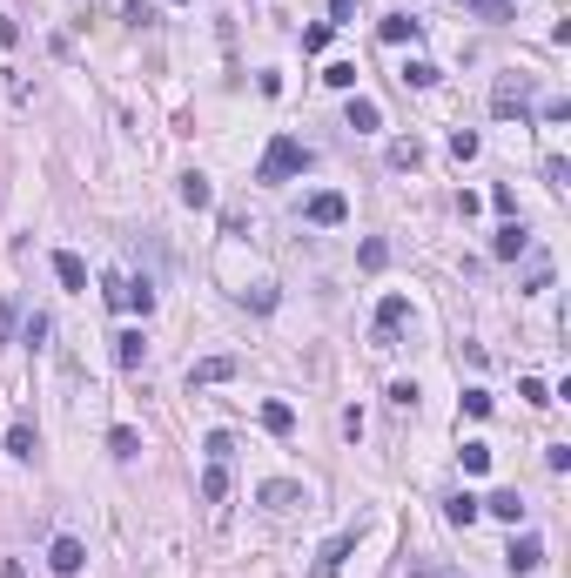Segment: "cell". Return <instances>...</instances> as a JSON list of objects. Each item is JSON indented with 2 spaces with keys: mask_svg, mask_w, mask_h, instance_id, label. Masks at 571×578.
<instances>
[{
  "mask_svg": "<svg viewBox=\"0 0 571 578\" xmlns=\"http://www.w3.org/2000/svg\"><path fill=\"white\" fill-rule=\"evenodd\" d=\"M309 168H316V155L303 142H289V135H275L263 148V162H255V182H289V175H309Z\"/></svg>",
  "mask_w": 571,
  "mask_h": 578,
  "instance_id": "obj_1",
  "label": "cell"
},
{
  "mask_svg": "<svg viewBox=\"0 0 571 578\" xmlns=\"http://www.w3.org/2000/svg\"><path fill=\"white\" fill-rule=\"evenodd\" d=\"M491 115H505V122H511V115H517V122H531V81L525 75H505L491 88Z\"/></svg>",
  "mask_w": 571,
  "mask_h": 578,
  "instance_id": "obj_2",
  "label": "cell"
},
{
  "mask_svg": "<svg viewBox=\"0 0 571 578\" xmlns=\"http://www.w3.org/2000/svg\"><path fill=\"white\" fill-rule=\"evenodd\" d=\"M303 215H309V223H316V229H336L343 215H350V202H343L336 189H316V195L303 202Z\"/></svg>",
  "mask_w": 571,
  "mask_h": 578,
  "instance_id": "obj_3",
  "label": "cell"
},
{
  "mask_svg": "<svg viewBox=\"0 0 571 578\" xmlns=\"http://www.w3.org/2000/svg\"><path fill=\"white\" fill-rule=\"evenodd\" d=\"M404 316H410V296H384V303H376V350H390V344H396Z\"/></svg>",
  "mask_w": 571,
  "mask_h": 578,
  "instance_id": "obj_4",
  "label": "cell"
},
{
  "mask_svg": "<svg viewBox=\"0 0 571 578\" xmlns=\"http://www.w3.org/2000/svg\"><path fill=\"white\" fill-rule=\"evenodd\" d=\"M47 565H55L61 578H81V565H88V545H81V538H55V545H47Z\"/></svg>",
  "mask_w": 571,
  "mask_h": 578,
  "instance_id": "obj_5",
  "label": "cell"
},
{
  "mask_svg": "<svg viewBox=\"0 0 571 578\" xmlns=\"http://www.w3.org/2000/svg\"><path fill=\"white\" fill-rule=\"evenodd\" d=\"M350 552H356V532H336L330 545L316 552V565H309V572H316V578H336V572H343V558H350Z\"/></svg>",
  "mask_w": 571,
  "mask_h": 578,
  "instance_id": "obj_6",
  "label": "cell"
},
{
  "mask_svg": "<svg viewBox=\"0 0 571 578\" xmlns=\"http://www.w3.org/2000/svg\"><path fill=\"white\" fill-rule=\"evenodd\" d=\"M505 565H511V572H538V565H545V538H538V532H525V538H511V552H505Z\"/></svg>",
  "mask_w": 571,
  "mask_h": 578,
  "instance_id": "obj_7",
  "label": "cell"
},
{
  "mask_svg": "<svg viewBox=\"0 0 571 578\" xmlns=\"http://www.w3.org/2000/svg\"><path fill=\"white\" fill-rule=\"evenodd\" d=\"M525 249H531V229H525V223H505V229L491 235V256H497V263H517Z\"/></svg>",
  "mask_w": 571,
  "mask_h": 578,
  "instance_id": "obj_8",
  "label": "cell"
},
{
  "mask_svg": "<svg viewBox=\"0 0 571 578\" xmlns=\"http://www.w3.org/2000/svg\"><path fill=\"white\" fill-rule=\"evenodd\" d=\"M229 377H235V356H202L188 370V390H209V384H229Z\"/></svg>",
  "mask_w": 571,
  "mask_h": 578,
  "instance_id": "obj_9",
  "label": "cell"
},
{
  "mask_svg": "<svg viewBox=\"0 0 571 578\" xmlns=\"http://www.w3.org/2000/svg\"><path fill=\"white\" fill-rule=\"evenodd\" d=\"M255 498H263L269 512H289V504H309V498H303V484H289V478H269L263 491H255Z\"/></svg>",
  "mask_w": 571,
  "mask_h": 578,
  "instance_id": "obj_10",
  "label": "cell"
},
{
  "mask_svg": "<svg viewBox=\"0 0 571 578\" xmlns=\"http://www.w3.org/2000/svg\"><path fill=\"white\" fill-rule=\"evenodd\" d=\"M115 364H121V370H142V364H148L142 330H121V336H115Z\"/></svg>",
  "mask_w": 571,
  "mask_h": 578,
  "instance_id": "obj_11",
  "label": "cell"
},
{
  "mask_svg": "<svg viewBox=\"0 0 571 578\" xmlns=\"http://www.w3.org/2000/svg\"><path fill=\"white\" fill-rule=\"evenodd\" d=\"M376 34H384L390 47H404V41H417V34H424V21H410V14H384V21H376Z\"/></svg>",
  "mask_w": 571,
  "mask_h": 578,
  "instance_id": "obj_12",
  "label": "cell"
},
{
  "mask_svg": "<svg viewBox=\"0 0 571 578\" xmlns=\"http://www.w3.org/2000/svg\"><path fill=\"white\" fill-rule=\"evenodd\" d=\"M55 276H61V289H88V263L75 249H55Z\"/></svg>",
  "mask_w": 571,
  "mask_h": 578,
  "instance_id": "obj_13",
  "label": "cell"
},
{
  "mask_svg": "<svg viewBox=\"0 0 571 578\" xmlns=\"http://www.w3.org/2000/svg\"><path fill=\"white\" fill-rule=\"evenodd\" d=\"M477 504H484L491 518H505V524H517V518H525V498H517V491H491V498H477Z\"/></svg>",
  "mask_w": 571,
  "mask_h": 578,
  "instance_id": "obj_14",
  "label": "cell"
},
{
  "mask_svg": "<svg viewBox=\"0 0 571 578\" xmlns=\"http://www.w3.org/2000/svg\"><path fill=\"white\" fill-rule=\"evenodd\" d=\"M350 128L356 135H370V128H384V108H376L370 95H350Z\"/></svg>",
  "mask_w": 571,
  "mask_h": 578,
  "instance_id": "obj_15",
  "label": "cell"
},
{
  "mask_svg": "<svg viewBox=\"0 0 571 578\" xmlns=\"http://www.w3.org/2000/svg\"><path fill=\"white\" fill-rule=\"evenodd\" d=\"M182 202H188V209H209V202H215V189H209L202 168H188V175H182Z\"/></svg>",
  "mask_w": 571,
  "mask_h": 578,
  "instance_id": "obj_16",
  "label": "cell"
},
{
  "mask_svg": "<svg viewBox=\"0 0 571 578\" xmlns=\"http://www.w3.org/2000/svg\"><path fill=\"white\" fill-rule=\"evenodd\" d=\"M108 451L121 457V464H128V457H142V431H135V424H115V431H108Z\"/></svg>",
  "mask_w": 571,
  "mask_h": 578,
  "instance_id": "obj_17",
  "label": "cell"
},
{
  "mask_svg": "<svg viewBox=\"0 0 571 578\" xmlns=\"http://www.w3.org/2000/svg\"><path fill=\"white\" fill-rule=\"evenodd\" d=\"M437 81H444L437 61H404V88H437Z\"/></svg>",
  "mask_w": 571,
  "mask_h": 578,
  "instance_id": "obj_18",
  "label": "cell"
},
{
  "mask_svg": "<svg viewBox=\"0 0 571 578\" xmlns=\"http://www.w3.org/2000/svg\"><path fill=\"white\" fill-rule=\"evenodd\" d=\"M229 498V464H209L202 471V504H222Z\"/></svg>",
  "mask_w": 571,
  "mask_h": 578,
  "instance_id": "obj_19",
  "label": "cell"
},
{
  "mask_svg": "<svg viewBox=\"0 0 571 578\" xmlns=\"http://www.w3.org/2000/svg\"><path fill=\"white\" fill-rule=\"evenodd\" d=\"M34 451H41V437H34V424H14V431H7V457H21V464H27Z\"/></svg>",
  "mask_w": 571,
  "mask_h": 578,
  "instance_id": "obj_20",
  "label": "cell"
},
{
  "mask_svg": "<svg viewBox=\"0 0 571 578\" xmlns=\"http://www.w3.org/2000/svg\"><path fill=\"white\" fill-rule=\"evenodd\" d=\"M477 512H484V504L471 498V491H457V498H444V518H451V524H477Z\"/></svg>",
  "mask_w": 571,
  "mask_h": 578,
  "instance_id": "obj_21",
  "label": "cell"
},
{
  "mask_svg": "<svg viewBox=\"0 0 571 578\" xmlns=\"http://www.w3.org/2000/svg\"><path fill=\"white\" fill-rule=\"evenodd\" d=\"M263 431H275V437L296 431V411H289V404H263Z\"/></svg>",
  "mask_w": 571,
  "mask_h": 578,
  "instance_id": "obj_22",
  "label": "cell"
},
{
  "mask_svg": "<svg viewBox=\"0 0 571 578\" xmlns=\"http://www.w3.org/2000/svg\"><path fill=\"white\" fill-rule=\"evenodd\" d=\"M424 162V142L410 135V142H390V168H417Z\"/></svg>",
  "mask_w": 571,
  "mask_h": 578,
  "instance_id": "obj_23",
  "label": "cell"
},
{
  "mask_svg": "<svg viewBox=\"0 0 571 578\" xmlns=\"http://www.w3.org/2000/svg\"><path fill=\"white\" fill-rule=\"evenodd\" d=\"M128 289H135V276H101V296H108V310H128Z\"/></svg>",
  "mask_w": 571,
  "mask_h": 578,
  "instance_id": "obj_24",
  "label": "cell"
},
{
  "mask_svg": "<svg viewBox=\"0 0 571 578\" xmlns=\"http://www.w3.org/2000/svg\"><path fill=\"white\" fill-rule=\"evenodd\" d=\"M356 263H363V269H384V263H390V243H384V235H370V243L356 249Z\"/></svg>",
  "mask_w": 571,
  "mask_h": 578,
  "instance_id": "obj_25",
  "label": "cell"
},
{
  "mask_svg": "<svg viewBox=\"0 0 571 578\" xmlns=\"http://www.w3.org/2000/svg\"><path fill=\"white\" fill-rule=\"evenodd\" d=\"M457 457H464V471H471V478H477V471H491V444H477V437H471Z\"/></svg>",
  "mask_w": 571,
  "mask_h": 578,
  "instance_id": "obj_26",
  "label": "cell"
},
{
  "mask_svg": "<svg viewBox=\"0 0 571 578\" xmlns=\"http://www.w3.org/2000/svg\"><path fill=\"white\" fill-rule=\"evenodd\" d=\"M202 451H209V464H229V457H235V437L229 431H209V444H202Z\"/></svg>",
  "mask_w": 571,
  "mask_h": 578,
  "instance_id": "obj_27",
  "label": "cell"
},
{
  "mask_svg": "<svg viewBox=\"0 0 571 578\" xmlns=\"http://www.w3.org/2000/svg\"><path fill=\"white\" fill-rule=\"evenodd\" d=\"M323 81H330V88H356V61H330V67H323Z\"/></svg>",
  "mask_w": 571,
  "mask_h": 578,
  "instance_id": "obj_28",
  "label": "cell"
},
{
  "mask_svg": "<svg viewBox=\"0 0 571 578\" xmlns=\"http://www.w3.org/2000/svg\"><path fill=\"white\" fill-rule=\"evenodd\" d=\"M356 14H363V0H330V27H356Z\"/></svg>",
  "mask_w": 571,
  "mask_h": 578,
  "instance_id": "obj_29",
  "label": "cell"
},
{
  "mask_svg": "<svg viewBox=\"0 0 571 578\" xmlns=\"http://www.w3.org/2000/svg\"><path fill=\"white\" fill-rule=\"evenodd\" d=\"M464 7H471L477 21H511V7H505V0H464Z\"/></svg>",
  "mask_w": 571,
  "mask_h": 578,
  "instance_id": "obj_30",
  "label": "cell"
},
{
  "mask_svg": "<svg viewBox=\"0 0 571 578\" xmlns=\"http://www.w3.org/2000/svg\"><path fill=\"white\" fill-rule=\"evenodd\" d=\"M330 47V21H316V27H303V55H323Z\"/></svg>",
  "mask_w": 571,
  "mask_h": 578,
  "instance_id": "obj_31",
  "label": "cell"
},
{
  "mask_svg": "<svg viewBox=\"0 0 571 578\" xmlns=\"http://www.w3.org/2000/svg\"><path fill=\"white\" fill-rule=\"evenodd\" d=\"M477 148H484V142H477V135H471V128H457V135H451V155H457V162H471V155H477Z\"/></svg>",
  "mask_w": 571,
  "mask_h": 578,
  "instance_id": "obj_32",
  "label": "cell"
},
{
  "mask_svg": "<svg viewBox=\"0 0 571 578\" xmlns=\"http://www.w3.org/2000/svg\"><path fill=\"white\" fill-rule=\"evenodd\" d=\"M545 182H551V189H565V182H571V162L565 155H545Z\"/></svg>",
  "mask_w": 571,
  "mask_h": 578,
  "instance_id": "obj_33",
  "label": "cell"
},
{
  "mask_svg": "<svg viewBox=\"0 0 571 578\" xmlns=\"http://www.w3.org/2000/svg\"><path fill=\"white\" fill-rule=\"evenodd\" d=\"M464 417H491V390H464Z\"/></svg>",
  "mask_w": 571,
  "mask_h": 578,
  "instance_id": "obj_34",
  "label": "cell"
},
{
  "mask_svg": "<svg viewBox=\"0 0 571 578\" xmlns=\"http://www.w3.org/2000/svg\"><path fill=\"white\" fill-rule=\"evenodd\" d=\"M517 397H525V404H551V390H545V377H525V384H517Z\"/></svg>",
  "mask_w": 571,
  "mask_h": 578,
  "instance_id": "obj_35",
  "label": "cell"
},
{
  "mask_svg": "<svg viewBox=\"0 0 571 578\" xmlns=\"http://www.w3.org/2000/svg\"><path fill=\"white\" fill-rule=\"evenodd\" d=\"M551 283V263L545 256H531V269H525V289H545Z\"/></svg>",
  "mask_w": 571,
  "mask_h": 578,
  "instance_id": "obj_36",
  "label": "cell"
},
{
  "mask_svg": "<svg viewBox=\"0 0 571 578\" xmlns=\"http://www.w3.org/2000/svg\"><path fill=\"white\" fill-rule=\"evenodd\" d=\"M390 404L396 411H417V384H390Z\"/></svg>",
  "mask_w": 571,
  "mask_h": 578,
  "instance_id": "obj_37",
  "label": "cell"
},
{
  "mask_svg": "<svg viewBox=\"0 0 571 578\" xmlns=\"http://www.w3.org/2000/svg\"><path fill=\"white\" fill-rule=\"evenodd\" d=\"M21 344H34V350H41V344H47V316H27V330H21Z\"/></svg>",
  "mask_w": 571,
  "mask_h": 578,
  "instance_id": "obj_38",
  "label": "cell"
},
{
  "mask_svg": "<svg viewBox=\"0 0 571 578\" xmlns=\"http://www.w3.org/2000/svg\"><path fill=\"white\" fill-rule=\"evenodd\" d=\"M491 209H497V215L511 223V215H517V195H511V189H491Z\"/></svg>",
  "mask_w": 571,
  "mask_h": 578,
  "instance_id": "obj_39",
  "label": "cell"
},
{
  "mask_svg": "<svg viewBox=\"0 0 571 578\" xmlns=\"http://www.w3.org/2000/svg\"><path fill=\"white\" fill-rule=\"evenodd\" d=\"M21 41V21H7V14H0V47H14Z\"/></svg>",
  "mask_w": 571,
  "mask_h": 578,
  "instance_id": "obj_40",
  "label": "cell"
},
{
  "mask_svg": "<svg viewBox=\"0 0 571 578\" xmlns=\"http://www.w3.org/2000/svg\"><path fill=\"white\" fill-rule=\"evenodd\" d=\"M14 323H21V316H14V303H0V344L14 336Z\"/></svg>",
  "mask_w": 571,
  "mask_h": 578,
  "instance_id": "obj_41",
  "label": "cell"
},
{
  "mask_svg": "<svg viewBox=\"0 0 571 578\" xmlns=\"http://www.w3.org/2000/svg\"><path fill=\"white\" fill-rule=\"evenodd\" d=\"M0 578H27V565H21V558H7V565H0Z\"/></svg>",
  "mask_w": 571,
  "mask_h": 578,
  "instance_id": "obj_42",
  "label": "cell"
},
{
  "mask_svg": "<svg viewBox=\"0 0 571 578\" xmlns=\"http://www.w3.org/2000/svg\"><path fill=\"white\" fill-rule=\"evenodd\" d=\"M162 7H188V0H162Z\"/></svg>",
  "mask_w": 571,
  "mask_h": 578,
  "instance_id": "obj_43",
  "label": "cell"
},
{
  "mask_svg": "<svg viewBox=\"0 0 571 578\" xmlns=\"http://www.w3.org/2000/svg\"><path fill=\"white\" fill-rule=\"evenodd\" d=\"M437 578H457V572H437Z\"/></svg>",
  "mask_w": 571,
  "mask_h": 578,
  "instance_id": "obj_44",
  "label": "cell"
}]
</instances>
